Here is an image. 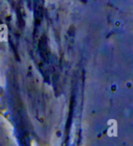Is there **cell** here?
<instances>
[{
	"instance_id": "1",
	"label": "cell",
	"mask_w": 133,
	"mask_h": 146,
	"mask_svg": "<svg viewBox=\"0 0 133 146\" xmlns=\"http://www.w3.org/2000/svg\"><path fill=\"white\" fill-rule=\"evenodd\" d=\"M6 35H7V28H6V26L4 25V24H2L1 25V41H5L6 40Z\"/></svg>"
}]
</instances>
